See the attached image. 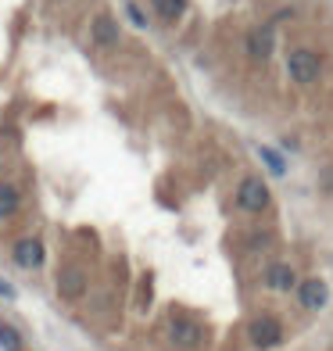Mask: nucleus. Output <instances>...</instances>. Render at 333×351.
<instances>
[{
	"label": "nucleus",
	"mask_w": 333,
	"mask_h": 351,
	"mask_svg": "<svg viewBox=\"0 0 333 351\" xmlns=\"http://www.w3.org/2000/svg\"><path fill=\"white\" fill-rule=\"evenodd\" d=\"M287 72H291L294 83H301V86H312L315 79L323 75V58L315 54V51H308V47H297V51L287 58Z\"/></svg>",
	"instance_id": "obj_1"
},
{
	"label": "nucleus",
	"mask_w": 333,
	"mask_h": 351,
	"mask_svg": "<svg viewBox=\"0 0 333 351\" xmlns=\"http://www.w3.org/2000/svg\"><path fill=\"white\" fill-rule=\"evenodd\" d=\"M247 337H251V344L255 348H276L280 341H283V326H280V319H273V315H258L255 323L247 326Z\"/></svg>",
	"instance_id": "obj_2"
},
{
	"label": "nucleus",
	"mask_w": 333,
	"mask_h": 351,
	"mask_svg": "<svg viewBox=\"0 0 333 351\" xmlns=\"http://www.w3.org/2000/svg\"><path fill=\"white\" fill-rule=\"evenodd\" d=\"M236 204L244 212H265L269 208V186L262 180H255V176H247L241 183V190H236Z\"/></svg>",
	"instance_id": "obj_3"
},
{
	"label": "nucleus",
	"mask_w": 333,
	"mask_h": 351,
	"mask_svg": "<svg viewBox=\"0 0 333 351\" xmlns=\"http://www.w3.org/2000/svg\"><path fill=\"white\" fill-rule=\"evenodd\" d=\"M297 301L308 312H319V308H326V301H330V287L319 276H308L305 283H297Z\"/></svg>",
	"instance_id": "obj_4"
},
{
	"label": "nucleus",
	"mask_w": 333,
	"mask_h": 351,
	"mask_svg": "<svg viewBox=\"0 0 333 351\" xmlns=\"http://www.w3.org/2000/svg\"><path fill=\"white\" fill-rule=\"evenodd\" d=\"M169 337H172L176 348H201L204 333H201V326L194 323V319H172V323H169Z\"/></svg>",
	"instance_id": "obj_5"
},
{
	"label": "nucleus",
	"mask_w": 333,
	"mask_h": 351,
	"mask_svg": "<svg viewBox=\"0 0 333 351\" xmlns=\"http://www.w3.org/2000/svg\"><path fill=\"white\" fill-rule=\"evenodd\" d=\"M58 294L61 298H69V301H79L86 294V273L79 265H69V269H61L58 273Z\"/></svg>",
	"instance_id": "obj_6"
},
{
	"label": "nucleus",
	"mask_w": 333,
	"mask_h": 351,
	"mask_svg": "<svg viewBox=\"0 0 333 351\" xmlns=\"http://www.w3.org/2000/svg\"><path fill=\"white\" fill-rule=\"evenodd\" d=\"M273 47H276L273 25H258V29H251V33H247V54H251V58L265 61L269 54H273Z\"/></svg>",
	"instance_id": "obj_7"
},
{
	"label": "nucleus",
	"mask_w": 333,
	"mask_h": 351,
	"mask_svg": "<svg viewBox=\"0 0 333 351\" xmlns=\"http://www.w3.org/2000/svg\"><path fill=\"white\" fill-rule=\"evenodd\" d=\"M14 262L22 269H36L43 262V244L40 241H18L14 244Z\"/></svg>",
	"instance_id": "obj_8"
},
{
	"label": "nucleus",
	"mask_w": 333,
	"mask_h": 351,
	"mask_svg": "<svg viewBox=\"0 0 333 351\" xmlns=\"http://www.w3.org/2000/svg\"><path fill=\"white\" fill-rule=\"evenodd\" d=\"M93 43H97V47H115V43H119V25H115V19H108V14L93 19Z\"/></svg>",
	"instance_id": "obj_9"
},
{
	"label": "nucleus",
	"mask_w": 333,
	"mask_h": 351,
	"mask_svg": "<svg viewBox=\"0 0 333 351\" xmlns=\"http://www.w3.org/2000/svg\"><path fill=\"white\" fill-rule=\"evenodd\" d=\"M297 280H294V269L291 265H269V273H265V287L269 291H291Z\"/></svg>",
	"instance_id": "obj_10"
},
{
	"label": "nucleus",
	"mask_w": 333,
	"mask_h": 351,
	"mask_svg": "<svg viewBox=\"0 0 333 351\" xmlns=\"http://www.w3.org/2000/svg\"><path fill=\"white\" fill-rule=\"evenodd\" d=\"M18 212V190L11 183H0V219H11Z\"/></svg>",
	"instance_id": "obj_11"
},
{
	"label": "nucleus",
	"mask_w": 333,
	"mask_h": 351,
	"mask_svg": "<svg viewBox=\"0 0 333 351\" xmlns=\"http://www.w3.org/2000/svg\"><path fill=\"white\" fill-rule=\"evenodd\" d=\"M151 4H154V11L158 14H162V19H180V14L186 11V0H151Z\"/></svg>",
	"instance_id": "obj_12"
},
{
	"label": "nucleus",
	"mask_w": 333,
	"mask_h": 351,
	"mask_svg": "<svg viewBox=\"0 0 333 351\" xmlns=\"http://www.w3.org/2000/svg\"><path fill=\"white\" fill-rule=\"evenodd\" d=\"M258 154H262V162L269 165V172H276V176L287 172V162H283V154H276L273 147H258Z\"/></svg>",
	"instance_id": "obj_13"
},
{
	"label": "nucleus",
	"mask_w": 333,
	"mask_h": 351,
	"mask_svg": "<svg viewBox=\"0 0 333 351\" xmlns=\"http://www.w3.org/2000/svg\"><path fill=\"white\" fill-rule=\"evenodd\" d=\"M0 344H4V351H18V348H22V344H18V333L8 330V326H0Z\"/></svg>",
	"instance_id": "obj_14"
},
{
	"label": "nucleus",
	"mask_w": 333,
	"mask_h": 351,
	"mask_svg": "<svg viewBox=\"0 0 333 351\" xmlns=\"http://www.w3.org/2000/svg\"><path fill=\"white\" fill-rule=\"evenodd\" d=\"M125 14H130V19H133V25H140V29L147 25V19H144V11H140L136 4H130V8H125Z\"/></svg>",
	"instance_id": "obj_15"
},
{
	"label": "nucleus",
	"mask_w": 333,
	"mask_h": 351,
	"mask_svg": "<svg viewBox=\"0 0 333 351\" xmlns=\"http://www.w3.org/2000/svg\"><path fill=\"white\" fill-rule=\"evenodd\" d=\"M0 294H4V298H14V287H11V283H4V280H0Z\"/></svg>",
	"instance_id": "obj_16"
}]
</instances>
